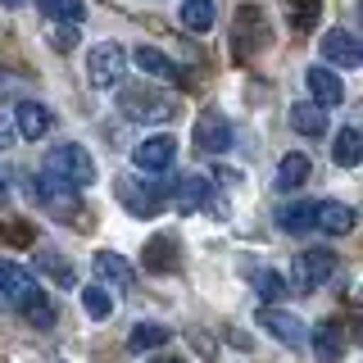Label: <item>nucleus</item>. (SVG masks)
<instances>
[{
    "mask_svg": "<svg viewBox=\"0 0 363 363\" xmlns=\"http://www.w3.org/2000/svg\"><path fill=\"white\" fill-rule=\"evenodd\" d=\"M118 109L132 123H168L173 118V96H164L159 86H123L118 91Z\"/></svg>",
    "mask_w": 363,
    "mask_h": 363,
    "instance_id": "1",
    "label": "nucleus"
},
{
    "mask_svg": "<svg viewBox=\"0 0 363 363\" xmlns=\"http://www.w3.org/2000/svg\"><path fill=\"white\" fill-rule=\"evenodd\" d=\"M45 173L68 182V186H91V182H96V159L86 155V145L64 141V145H55V150L45 155Z\"/></svg>",
    "mask_w": 363,
    "mask_h": 363,
    "instance_id": "2",
    "label": "nucleus"
},
{
    "mask_svg": "<svg viewBox=\"0 0 363 363\" xmlns=\"http://www.w3.org/2000/svg\"><path fill=\"white\" fill-rule=\"evenodd\" d=\"M28 191H32V200L41 204L50 218H77V209H82V200H77V186H68V182L60 177H50V173H37V177H28Z\"/></svg>",
    "mask_w": 363,
    "mask_h": 363,
    "instance_id": "3",
    "label": "nucleus"
},
{
    "mask_svg": "<svg viewBox=\"0 0 363 363\" xmlns=\"http://www.w3.org/2000/svg\"><path fill=\"white\" fill-rule=\"evenodd\" d=\"M123 73H128V50H123L118 41H100V45H91V55H86V77H91V86H118L123 82Z\"/></svg>",
    "mask_w": 363,
    "mask_h": 363,
    "instance_id": "4",
    "label": "nucleus"
},
{
    "mask_svg": "<svg viewBox=\"0 0 363 363\" xmlns=\"http://www.w3.org/2000/svg\"><path fill=\"white\" fill-rule=\"evenodd\" d=\"M340 259L332 255V250H304L300 259L291 264V277H295V291H318L323 281H332V272H336Z\"/></svg>",
    "mask_w": 363,
    "mask_h": 363,
    "instance_id": "5",
    "label": "nucleus"
},
{
    "mask_svg": "<svg viewBox=\"0 0 363 363\" xmlns=\"http://www.w3.org/2000/svg\"><path fill=\"white\" fill-rule=\"evenodd\" d=\"M191 141H196L200 155H227V150H232V123H227V113L204 109L200 118H196V132H191Z\"/></svg>",
    "mask_w": 363,
    "mask_h": 363,
    "instance_id": "6",
    "label": "nucleus"
},
{
    "mask_svg": "<svg viewBox=\"0 0 363 363\" xmlns=\"http://www.w3.org/2000/svg\"><path fill=\"white\" fill-rule=\"evenodd\" d=\"M268 45V23H264V9L259 5H241L236 9V32H232V50L236 55H250Z\"/></svg>",
    "mask_w": 363,
    "mask_h": 363,
    "instance_id": "7",
    "label": "nucleus"
},
{
    "mask_svg": "<svg viewBox=\"0 0 363 363\" xmlns=\"http://www.w3.org/2000/svg\"><path fill=\"white\" fill-rule=\"evenodd\" d=\"M118 200L128 204V213H136V218H155V213L168 204V186H141V182L123 177L118 182Z\"/></svg>",
    "mask_w": 363,
    "mask_h": 363,
    "instance_id": "8",
    "label": "nucleus"
},
{
    "mask_svg": "<svg viewBox=\"0 0 363 363\" xmlns=\"http://www.w3.org/2000/svg\"><path fill=\"white\" fill-rule=\"evenodd\" d=\"M173 155H177V141H173V136H145V141L132 150V164L141 168V173L159 177V173H168V168H173Z\"/></svg>",
    "mask_w": 363,
    "mask_h": 363,
    "instance_id": "9",
    "label": "nucleus"
},
{
    "mask_svg": "<svg viewBox=\"0 0 363 363\" xmlns=\"http://www.w3.org/2000/svg\"><path fill=\"white\" fill-rule=\"evenodd\" d=\"M32 291H37V277H32L28 268L0 259V309H23V300H28Z\"/></svg>",
    "mask_w": 363,
    "mask_h": 363,
    "instance_id": "10",
    "label": "nucleus"
},
{
    "mask_svg": "<svg viewBox=\"0 0 363 363\" xmlns=\"http://www.w3.org/2000/svg\"><path fill=\"white\" fill-rule=\"evenodd\" d=\"M259 327L264 332H272L281 340V345H291V350H300L304 340H309V332H304V323L295 313H286V309H277V304H268V309H259Z\"/></svg>",
    "mask_w": 363,
    "mask_h": 363,
    "instance_id": "11",
    "label": "nucleus"
},
{
    "mask_svg": "<svg viewBox=\"0 0 363 363\" xmlns=\"http://www.w3.org/2000/svg\"><path fill=\"white\" fill-rule=\"evenodd\" d=\"M141 264H145V272H177L182 268V241L168 236V232L150 236L145 250H141Z\"/></svg>",
    "mask_w": 363,
    "mask_h": 363,
    "instance_id": "12",
    "label": "nucleus"
},
{
    "mask_svg": "<svg viewBox=\"0 0 363 363\" xmlns=\"http://www.w3.org/2000/svg\"><path fill=\"white\" fill-rule=\"evenodd\" d=\"M313 227L327 232V236H350L359 227V213L350 209V204H340V200H318L313 204Z\"/></svg>",
    "mask_w": 363,
    "mask_h": 363,
    "instance_id": "13",
    "label": "nucleus"
},
{
    "mask_svg": "<svg viewBox=\"0 0 363 363\" xmlns=\"http://www.w3.org/2000/svg\"><path fill=\"white\" fill-rule=\"evenodd\" d=\"M318 55H323L332 68H359L363 64V45L350 37V32H340V28L327 32V37L318 41Z\"/></svg>",
    "mask_w": 363,
    "mask_h": 363,
    "instance_id": "14",
    "label": "nucleus"
},
{
    "mask_svg": "<svg viewBox=\"0 0 363 363\" xmlns=\"http://www.w3.org/2000/svg\"><path fill=\"white\" fill-rule=\"evenodd\" d=\"M304 82H309L313 105H323V109H336L340 100H345V82H340V73H336V68H327V64L309 68V73H304Z\"/></svg>",
    "mask_w": 363,
    "mask_h": 363,
    "instance_id": "15",
    "label": "nucleus"
},
{
    "mask_svg": "<svg viewBox=\"0 0 363 363\" xmlns=\"http://www.w3.org/2000/svg\"><path fill=\"white\" fill-rule=\"evenodd\" d=\"M50 128H55L50 109L37 105V100H18V109H14V132H18V136L41 141V136H50Z\"/></svg>",
    "mask_w": 363,
    "mask_h": 363,
    "instance_id": "16",
    "label": "nucleus"
},
{
    "mask_svg": "<svg viewBox=\"0 0 363 363\" xmlns=\"http://www.w3.org/2000/svg\"><path fill=\"white\" fill-rule=\"evenodd\" d=\"M309 345H313L318 363H340L345 359V327L340 323H318L309 332Z\"/></svg>",
    "mask_w": 363,
    "mask_h": 363,
    "instance_id": "17",
    "label": "nucleus"
},
{
    "mask_svg": "<svg viewBox=\"0 0 363 363\" xmlns=\"http://www.w3.org/2000/svg\"><path fill=\"white\" fill-rule=\"evenodd\" d=\"M132 64L141 68L145 77H155V82H182V68L168 60L164 50H155V45H136V50H132Z\"/></svg>",
    "mask_w": 363,
    "mask_h": 363,
    "instance_id": "18",
    "label": "nucleus"
},
{
    "mask_svg": "<svg viewBox=\"0 0 363 363\" xmlns=\"http://www.w3.org/2000/svg\"><path fill=\"white\" fill-rule=\"evenodd\" d=\"M91 268H96V277H105L109 286H118V291H128L132 281H136V272H132V264L123 255H113V250H100L96 259H91Z\"/></svg>",
    "mask_w": 363,
    "mask_h": 363,
    "instance_id": "19",
    "label": "nucleus"
},
{
    "mask_svg": "<svg viewBox=\"0 0 363 363\" xmlns=\"http://www.w3.org/2000/svg\"><path fill=\"white\" fill-rule=\"evenodd\" d=\"M177 23H182L186 32H196V37H204V32L218 23V9H213V0H182Z\"/></svg>",
    "mask_w": 363,
    "mask_h": 363,
    "instance_id": "20",
    "label": "nucleus"
},
{
    "mask_svg": "<svg viewBox=\"0 0 363 363\" xmlns=\"http://www.w3.org/2000/svg\"><path fill=\"white\" fill-rule=\"evenodd\" d=\"M291 128L300 136H327V109L313 100H300V105H291Z\"/></svg>",
    "mask_w": 363,
    "mask_h": 363,
    "instance_id": "21",
    "label": "nucleus"
},
{
    "mask_svg": "<svg viewBox=\"0 0 363 363\" xmlns=\"http://www.w3.org/2000/svg\"><path fill=\"white\" fill-rule=\"evenodd\" d=\"M313 204L318 200H291V204H277V227L281 232H313Z\"/></svg>",
    "mask_w": 363,
    "mask_h": 363,
    "instance_id": "22",
    "label": "nucleus"
},
{
    "mask_svg": "<svg viewBox=\"0 0 363 363\" xmlns=\"http://www.w3.org/2000/svg\"><path fill=\"white\" fill-rule=\"evenodd\" d=\"M332 159H336L340 168H354L359 159H363V132L359 128H340L336 141H332Z\"/></svg>",
    "mask_w": 363,
    "mask_h": 363,
    "instance_id": "23",
    "label": "nucleus"
},
{
    "mask_svg": "<svg viewBox=\"0 0 363 363\" xmlns=\"http://www.w3.org/2000/svg\"><path fill=\"white\" fill-rule=\"evenodd\" d=\"M173 204L182 213H191V209H200V204H209V182L204 177H182L177 186H173Z\"/></svg>",
    "mask_w": 363,
    "mask_h": 363,
    "instance_id": "24",
    "label": "nucleus"
},
{
    "mask_svg": "<svg viewBox=\"0 0 363 363\" xmlns=\"http://www.w3.org/2000/svg\"><path fill=\"white\" fill-rule=\"evenodd\" d=\"M168 340H173V332H168V327H159V323H136L132 336H128V350H132V354H145V350H159V345H168Z\"/></svg>",
    "mask_w": 363,
    "mask_h": 363,
    "instance_id": "25",
    "label": "nucleus"
},
{
    "mask_svg": "<svg viewBox=\"0 0 363 363\" xmlns=\"http://www.w3.org/2000/svg\"><path fill=\"white\" fill-rule=\"evenodd\" d=\"M309 182V159L304 155H286L277 164V191H300Z\"/></svg>",
    "mask_w": 363,
    "mask_h": 363,
    "instance_id": "26",
    "label": "nucleus"
},
{
    "mask_svg": "<svg viewBox=\"0 0 363 363\" xmlns=\"http://www.w3.org/2000/svg\"><path fill=\"white\" fill-rule=\"evenodd\" d=\"M18 313L28 318L32 327H55V318H60V313H55V304H50V295H45L41 286L32 291L28 300H23V309H18Z\"/></svg>",
    "mask_w": 363,
    "mask_h": 363,
    "instance_id": "27",
    "label": "nucleus"
},
{
    "mask_svg": "<svg viewBox=\"0 0 363 363\" xmlns=\"http://www.w3.org/2000/svg\"><path fill=\"white\" fill-rule=\"evenodd\" d=\"M41 14L45 18H55V23H82V14H86V5L82 0H41Z\"/></svg>",
    "mask_w": 363,
    "mask_h": 363,
    "instance_id": "28",
    "label": "nucleus"
},
{
    "mask_svg": "<svg viewBox=\"0 0 363 363\" xmlns=\"http://www.w3.org/2000/svg\"><path fill=\"white\" fill-rule=\"evenodd\" d=\"M286 14H291L295 32H309L318 23V14H323V0H286Z\"/></svg>",
    "mask_w": 363,
    "mask_h": 363,
    "instance_id": "29",
    "label": "nucleus"
},
{
    "mask_svg": "<svg viewBox=\"0 0 363 363\" xmlns=\"http://www.w3.org/2000/svg\"><path fill=\"white\" fill-rule=\"evenodd\" d=\"M250 281H255V291L264 295L268 304H272V300H286V291H291V286H286V277H281V272H272V268H259Z\"/></svg>",
    "mask_w": 363,
    "mask_h": 363,
    "instance_id": "30",
    "label": "nucleus"
},
{
    "mask_svg": "<svg viewBox=\"0 0 363 363\" xmlns=\"http://www.w3.org/2000/svg\"><path fill=\"white\" fill-rule=\"evenodd\" d=\"M37 268H41V272H50L60 286H73V277H77L73 264H68L64 255H55V250H41V255H37Z\"/></svg>",
    "mask_w": 363,
    "mask_h": 363,
    "instance_id": "31",
    "label": "nucleus"
},
{
    "mask_svg": "<svg viewBox=\"0 0 363 363\" xmlns=\"http://www.w3.org/2000/svg\"><path fill=\"white\" fill-rule=\"evenodd\" d=\"M32 241H37V232H32V223H18V218L0 223V245H14V250H28Z\"/></svg>",
    "mask_w": 363,
    "mask_h": 363,
    "instance_id": "32",
    "label": "nucleus"
},
{
    "mask_svg": "<svg viewBox=\"0 0 363 363\" xmlns=\"http://www.w3.org/2000/svg\"><path fill=\"white\" fill-rule=\"evenodd\" d=\"M82 309H86L91 318H109V313H113L109 291H105V286H86V291H82Z\"/></svg>",
    "mask_w": 363,
    "mask_h": 363,
    "instance_id": "33",
    "label": "nucleus"
},
{
    "mask_svg": "<svg viewBox=\"0 0 363 363\" xmlns=\"http://www.w3.org/2000/svg\"><path fill=\"white\" fill-rule=\"evenodd\" d=\"M14 141H18L14 123H9V118H0V155H9V150H14Z\"/></svg>",
    "mask_w": 363,
    "mask_h": 363,
    "instance_id": "34",
    "label": "nucleus"
},
{
    "mask_svg": "<svg viewBox=\"0 0 363 363\" xmlns=\"http://www.w3.org/2000/svg\"><path fill=\"white\" fill-rule=\"evenodd\" d=\"M9 91H14V77H9V73H5V68H0V100H5V96H9Z\"/></svg>",
    "mask_w": 363,
    "mask_h": 363,
    "instance_id": "35",
    "label": "nucleus"
},
{
    "mask_svg": "<svg viewBox=\"0 0 363 363\" xmlns=\"http://www.w3.org/2000/svg\"><path fill=\"white\" fill-rule=\"evenodd\" d=\"M5 5H9V9H18V5H23V0H5Z\"/></svg>",
    "mask_w": 363,
    "mask_h": 363,
    "instance_id": "36",
    "label": "nucleus"
},
{
    "mask_svg": "<svg viewBox=\"0 0 363 363\" xmlns=\"http://www.w3.org/2000/svg\"><path fill=\"white\" fill-rule=\"evenodd\" d=\"M159 363H186V359H159Z\"/></svg>",
    "mask_w": 363,
    "mask_h": 363,
    "instance_id": "37",
    "label": "nucleus"
},
{
    "mask_svg": "<svg viewBox=\"0 0 363 363\" xmlns=\"http://www.w3.org/2000/svg\"><path fill=\"white\" fill-rule=\"evenodd\" d=\"M0 200H5V177H0Z\"/></svg>",
    "mask_w": 363,
    "mask_h": 363,
    "instance_id": "38",
    "label": "nucleus"
}]
</instances>
